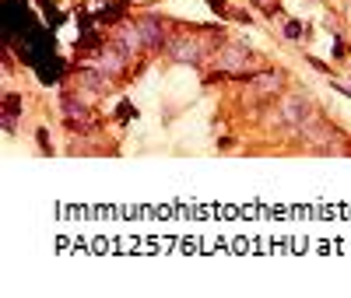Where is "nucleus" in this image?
Instances as JSON below:
<instances>
[{
  "mask_svg": "<svg viewBox=\"0 0 351 298\" xmlns=\"http://www.w3.org/2000/svg\"><path fill=\"white\" fill-rule=\"evenodd\" d=\"M123 7H127V0H116V4H106L98 14H95V21L98 25H113V21H120L123 18Z\"/></svg>",
  "mask_w": 351,
  "mask_h": 298,
  "instance_id": "0eeeda50",
  "label": "nucleus"
},
{
  "mask_svg": "<svg viewBox=\"0 0 351 298\" xmlns=\"http://www.w3.org/2000/svg\"><path fill=\"white\" fill-rule=\"evenodd\" d=\"M253 88H257L260 95H274V91L281 88V71H267V74L253 77Z\"/></svg>",
  "mask_w": 351,
  "mask_h": 298,
  "instance_id": "423d86ee",
  "label": "nucleus"
},
{
  "mask_svg": "<svg viewBox=\"0 0 351 298\" xmlns=\"http://www.w3.org/2000/svg\"><path fill=\"white\" fill-rule=\"evenodd\" d=\"M60 109H64V116H67V123L74 127V130H77V127L84 130V127H88V120H91V116H88V109H84L74 95H60Z\"/></svg>",
  "mask_w": 351,
  "mask_h": 298,
  "instance_id": "7ed1b4c3",
  "label": "nucleus"
},
{
  "mask_svg": "<svg viewBox=\"0 0 351 298\" xmlns=\"http://www.w3.org/2000/svg\"><path fill=\"white\" fill-rule=\"evenodd\" d=\"M246 60H249V56H246L242 49H235V46H228L225 53H218V64H221V67H232V64H246Z\"/></svg>",
  "mask_w": 351,
  "mask_h": 298,
  "instance_id": "6e6552de",
  "label": "nucleus"
},
{
  "mask_svg": "<svg viewBox=\"0 0 351 298\" xmlns=\"http://www.w3.org/2000/svg\"><path fill=\"white\" fill-rule=\"evenodd\" d=\"M284 35H288V39H291V42H298V39H302V35H309V28H302V25H298V21H288V25H284Z\"/></svg>",
  "mask_w": 351,
  "mask_h": 298,
  "instance_id": "1a4fd4ad",
  "label": "nucleus"
},
{
  "mask_svg": "<svg viewBox=\"0 0 351 298\" xmlns=\"http://www.w3.org/2000/svg\"><path fill=\"white\" fill-rule=\"evenodd\" d=\"M281 109H284L288 123H306V116H309V98H306V95H288Z\"/></svg>",
  "mask_w": 351,
  "mask_h": 298,
  "instance_id": "20e7f679",
  "label": "nucleus"
},
{
  "mask_svg": "<svg viewBox=\"0 0 351 298\" xmlns=\"http://www.w3.org/2000/svg\"><path fill=\"white\" fill-rule=\"evenodd\" d=\"M208 4H211V11H214L218 18H225V14H228V4H225V0H208Z\"/></svg>",
  "mask_w": 351,
  "mask_h": 298,
  "instance_id": "9b49d317",
  "label": "nucleus"
},
{
  "mask_svg": "<svg viewBox=\"0 0 351 298\" xmlns=\"http://www.w3.org/2000/svg\"><path fill=\"white\" fill-rule=\"evenodd\" d=\"M134 116H137V112H134V105H130V102H123V105L116 109V120H134Z\"/></svg>",
  "mask_w": 351,
  "mask_h": 298,
  "instance_id": "9d476101",
  "label": "nucleus"
},
{
  "mask_svg": "<svg viewBox=\"0 0 351 298\" xmlns=\"http://www.w3.org/2000/svg\"><path fill=\"white\" fill-rule=\"evenodd\" d=\"M18 112H21V95H7L4 98V130L7 134H14V123H18Z\"/></svg>",
  "mask_w": 351,
  "mask_h": 298,
  "instance_id": "39448f33",
  "label": "nucleus"
},
{
  "mask_svg": "<svg viewBox=\"0 0 351 298\" xmlns=\"http://www.w3.org/2000/svg\"><path fill=\"white\" fill-rule=\"evenodd\" d=\"M169 56L179 60V64H200V60H204V46H200V39L172 35V39H169Z\"/></svg>",
  "mask_w": 351,
  "mask_h": 298,
  "instance_id": "f257e3e1",
  "label": "nucleus"
},
{
  "mask_svg": "<svg viewBox=\"0 0 351 298\" xmlns=\"http://www.w3.org/2000/svg\"><path fill=\"white\" fill-rule=\"evenodd\" d=\"M348 95H351V88H348Z\"/></svg>",
  "mask_w": 351,
  "mask_h": 298,
  "instance_id": "f8f14e48",
  "label": "nucleus"
},
{
  "mask_svg": "<svg viewBox=\"0 0 351 298\" xmlns=\"http://www.w3.org/2000/svg\"><path fill=\"white\" fill-rule=\"evenodd\" d=\"M137 25V32H140V42L147 46V49H158V46H165V21L158 18V14H144V18H137L134 21Z\"/></svg>",
  "mask_w": 351,
  "mask_h": 298,
  "instance_id": "f03ea898",
  "label": "nucleus"
}]
</instances>
